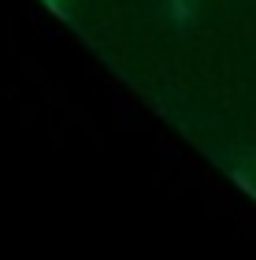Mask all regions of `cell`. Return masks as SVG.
Wrapping results in <instances>:
<instances>
[{
    "label": "cell",
    "instance_id": "obj_1",
    "mask_svg": "<svg viewBox=\"0 0 256 260\" xmlns=\"http://www.w3.org/2000/svg\"><path fill=\"white\" fill-rule=\"evenodd\" d=\"M167 15H171L174 26H190L197 19V4L193 0H167Z\"/></svg>",
    "mask_w": 256,
    "mask_h": 260
}]
</instances>
